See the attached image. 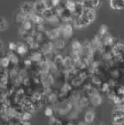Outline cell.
<instances>
[{
	"label": "cell",
	"mask_w": 124,
	"mask_h": 125,
	"mask_svg": "<svg viewBox=\"0 0 124 125\" xmlns=\"http://www.w3.org/2000/svg\"><path fill=\"white\" fill-rule=\"evenodd\" d=\"M22 28L24 30H26L27 32H30L32 30H34V24L32 23L31 21L26 20L22 24Z\"/></svg>",
	"instance_id": "cell-14"
},
{
	"label": "cell",
	"mask_w": 124,
	"mask_h": 125,
	"mask_svg": "<svg viewBox=\"0 0 124 125\" xmlns=\"http://www.w3.org/2000/svg\"><path fill=\"white\" fill-rule=\"evenodd\" d=\"M10 61L7 56L2 57L0 59V66L2 68H7L10 66Z\"/></svg>",
	"instance_id": "cell-17"
},
{
	"label": "cell",
	"mask_w": 124,
	"mask_h": 125,
	"mask_svg": "<svg viewBox=\"0 0 124 125\" xmlns=\"http://www.w3.org/2000/svg\"><path fill=\"white\" fill-rule=\"evenodd\" d=\"M72 51L79 53L82 49V43L79 40H74L72 43Z\"/></svg>",
	"instance_id": "cell-12"
},
{
	"label": "cell",
	"mask_w": 124,
	"mask_h": 125,
	"mask_svg": "<svg viewBox=\"0 0 124 125\" xmlns=\"http://www.w3.org/2000/svg\"><path fill=\"white\" fill-rule=\"evenodd\" d=\"M17 43H16V42H10L8 48H9L10 51L14 52V51H16V49H17Z\"/></svg>",
	"instance_id": "cell-22"
},
{
	"label": "cell",
	"mask_w": 124,
	"mask_h": 125,
	"mask_svg": "<svg viewBox=\"0 0 124 125\" xmlns=\"http://www.w3.org/2000/svg\"><path fill=\"white\" fill-rule=\"evenodd\" d=\"M80 104L82 106H87L89 104V99L88 98H83L82 99L80 100Z\"/></svg>",
	"instance_id": "cell-25"
},
{
	"label": "cell",
	"mask_w": 124,
	"mask_h": 125,
	"mask_svg": "<svg viewBox=\"0 0 124 125\" xmlns=\"http://www.w3.org/2000/svg\"><path fill=\"white\" fill-rule=\"evenodd\" d=\"M110 87L108 83H104V84H103V85H101V90H102V92H108L109 91H110Z\"/></svg>",
	"instance_id": "cell-23"
},
{
	"label": "cell",
	"mask_w": 124,
	"mask_h": 125,
	"mask_svg": "<svg viewBox=\"0 0 124 125\" xmlns=\"http://www.w3.org/2000/svg\"><path fill=\"white\" fill-rule=\"evenodd\" d=\"M95 116H96V114L93 110H88L85 114V116H84L85 122H87V123H91V122H93L94 119H95Z\"/></svg>",
	"instance_id": "cell-15"
},
{
	"label": "cell",
	"mask_w": 124,
	"mask_h": 125,
	"mask_svg": "<svg viewBox=\"0 0 124 125\" xmlns=\"http://www.w3.org/2000/svg\"><path fill=\"white\" fill-rule=\"evenodd\" d=\"M33 7L35 13L39 14V15H41V13L46 10V7L42 0H36L35 4H33Z\"/></svg>",
	"instance_id": "cell-6"
},
{
	"label": "cell",
	"mask_w": 124,
	"mask_h": 125,
	"mask_svg": "<svg viewBox=\"0 0 124 125\" xmlns=\"http://www.w3.org/2000/svg\"><path fill=\"white\" fill-rule=\"evenodd\" d=\"M20 10L22 11V13H24L25 15H32L33 13H35L34 11V7H33V4L29 2L23 3L21 6Z\"/></svg>",
	"instance_id": "cell-5"
},
{
	"label": "cell",
	"mask_w": 124,
	"mask_h": 125,
	"mask_svg": "<svg viewBox=\"0 0 124 125\" xmlns=\"http://www.w3.org/2000/svg\"><path fill=\"white\" fill-rule=\"evenodd\" d=\"M82 15L89 21L90 22H92L96 19V12L95 10L91 8H84L82 12Z\"/></svg>",
	"instance_id": "cell-3"
},
{
	"label": "cell",
	"mask_w": 124,
	"mask_h": 125,
	"mask_svg": "<svg viewBox=\"0 0 124 125\" xmlns=\"http://www.w3.org/2000/svg\"><path fill=\"white\" fill-rule=\"evenodd\" d=\"M30 60L32 61V62L35 61V63H38V62H40L41 60H43V54H42L39 50H35V51L31 54Z\"/></svg>",
	"instance_id": "cell-9"
},
{
	"label": "cell",
	"mask_w": 124,
	"mask_h": 125,
	"mask_svg": "<svg viewBox=\"0 0 124 125\" xmlns=\"http://www.w3.org/2000/svg\"><path fill=\"white\" fill-rule=\"evenodd\" d=\"M45 34H46V35H47V38L50 41L56 40V39H58L60 35L58 28H51L50 30H46Z\"/></svg>",
	"instance_id": "cell-4"
},
{
	"label": "cell",
	"mask_w": 124,
	"mask_h": 125,
	"mask_svg": "<svg viewBox=\"0 0 124 125\" xmlns=\"http://www.w3.org/2000/svg\"><path fill=\"white\" fill-rule=\"evenodd\" d=\"M42 1H43L46 9L52 10L54 8V2H53V0H42Z\"/></svg>",
	"instance_id": "cell-19"
},
{
	"label": "cell",
	"mask_w": 124,
	"mask_h": 125,
	"mask_svg": "<svg viewBox=\"0 0 124 125\" xmlns=\"http://www.w3.org/2000/svg\"><path fill=\"white\" fill-rule=\"evenodd\" d=\"M109 34V27L105 24H102V25L99 27L98 30V35L100 36H104L105 35Z\"/></svg>",
	"instance_id": "cell-16"
},
{
	"label": "cell",
	"mask_w": 124,
	"mask_h": 125,
	"mask_svg": "<svg viewBox=\"0 0 124 125\" xmlns=\"http://www.w3.org/2000/svg\"><path fill=\"white\" fill-rule=\"evenodd\" d=\"M8 28V22L3 17H0V30H5Z\"/></svg>",
	"instance_id": "cell-20"
},
{
	"label": "cell",
	"mask_w": 124,
	"mask_h": 125,
	"mask_svg": "<svg viewBox=\"0 0 124 125\" xmlns=\"http://www.w3.org/2000/svg\"><path fill=\"white\" fill-rule=\"evenodd\" d=\"M16 52H17L18 55L24 56V55L27 54L28 52H29V47H28L25 43H17Z\"/></svg>",
	"instance_id": "cell-7"
},
{
	"label": "cell",
	"mask_w": 124,
	"mask_h": 125,
	"mask_svg": "<svg viewBox=\"0 0 124 125\" xmlns=\"http://www.w3.org/2000/svg\"><path fill=\"white\" fill-rule=\"evenodd\" d=\"M110 6L112 10H122L124 8V0H110Z\"/></svg>",
	"instance_id": "cell-8"
},
{
	"label": "cell",
	"mask_w": 124,
	"mask_h": 125,
	"mask_svg": "<svg viewBox=\"0 0 124 125\" xmlns=\"http://www.w3.org/2000/svg\"><path fill=\"white\" fill-rule=\"evenodd\" d=\"M31 117H32V115H31L30 112H24L22 115V119L24 120L25 122H28Z\"/></svg>",
	"instance_id": "cell-21"
},
{
	"label": "cell",
	"mask_w": 124,
	"mask_h": 125,
	"mask_svg": "<svg viewBox=\"0 0 124 125\" xmlns=\"http://www.w3.org/2000/svg\"><path fill=\"white\" fill-rule=\"evenodd\" d=\"M41 16H42V17H43L44 20H45V22H46V21H48V20H49V19H51L54 15H53V10H52L46 9L45 10L41 13Z\"/></svg>",
	"instance_id": "cell-13"
},
{
	"label": "cell",
	"mask_w": 124,
	"mask_h": 125,
	"mask_svg": "<svg viewBox=\"0 0 124 125\" xmlns=\"http://www.w3.org/2000/svg\"><path fill=\"white\" fill-rule=\"evenodd\" d=\"M39 51L42 53V54H47L48 53H51L53 51V42H48V41H45L44 42L41 43Z\"/></svg>",
	"instance_id": "cell-2"
},
{
	"label": "cell",
	"mask_w": 124,
	"mask_h": 125,
	"mask_svg": "<svg viewBox=\"0 0 124 125\" xmlns=\"http://www.w3.org/2000/svg\"><path fill=\"white\" fill-rule=\"evenodd\" d=\"M62 66H64L65 68H66V69H68V68H70V67H72V66H74V63H73L72 60L71 59L70 56H66V57L63 58Z\"/></svg>",
	"instance_id": "cell-11"
},
{
	"label": "cell",
	"mask_w": 124,
	"mask_h": 125,
	"mask_svg": "<svg viewBox=\"0 0 124 125\" xmlns=\"http://www.w3.org/2000/svg\"><path fill=\"white\" fill-rule=\"evenodd\" d=\"M32 61H31L30 59H26L25 61H24V65H25L26 66H32Z\"/></svg>",
	"instance_id": "cell-26"
},
{
	"label": "cell",
	"mask_w": 124,
	"mask_h": 125,
	"mask_svg": "<svg viewBox=\"0 0 124 125\" xmlns=\"http://www.w3.org/2000/svg\"><path fill=\"white\" fill-rule=\"evenodd\" d=\"M60 35H63L64 39H69L73 35V26L72 23H66L62 22L58 27Z\"/></svg>",
	"instance_id": "cell-1"
},
{
	"label": "cell",
	"mask_w": 124,
	"mask_h": 125,
	"mask_svg": "<svg viewBox=\"0 0 124 125\" xmlns=\"http://www.w3.org/2000/svg\"><path fill=\"white\" fill-rule=\"evenodd\" d=\"M15 19H16V21H17V23L22 24L26 21V15L24 14V13H22L21 10H19V11H17V12L16 13Z\"/></svg>",
	"instance_id": "cell-10"
},
{
	"label": "cell",
	"mask_w": 124,
	"mask_h": 125,
	"mask_svg": "<svg viewBox=\"0 0 124 125\" xmlns=\"http://www.w3.org/2000/svg\"><path fill=\"white\" fill-rule=\"evenodd\" d=\"M44 113H45V115L47 116H52V115L53 114V110L50 108V107H48V108L45 109V111H44Z\"/></svg>",
	"instance_id": "cell-24"
},
{
	"label": "cell",
	"mask_w": 124,
	"mask_h": 125,
	"mask_svg": "<svg viewBox=\"0 0 124 125\" xmlns=\"http://www.w3.org/2000/svg\"><path fill=\"white\" fill-rule=\"evenodd\" d=\"M101 0H89V4H90V8L95 10L97 8H98L101 5Z\"/></svg>",
	"instance_id": "cell-18"
}]
</instances>
